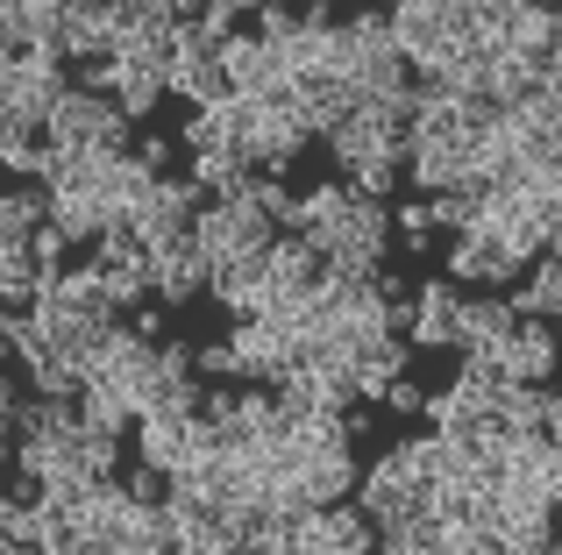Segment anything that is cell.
<instances>
[{"label": "cell", "mask_w": 562, "mask_h": 555, "mask_svg": "<svg viewBox=\"0 0 562 555\" xmlns=\"http://www.w3.org/2000/svg\"><path fill=\"white\" fill-rule=\"evenodd\" d=\"M549 434L562 442V392H555V414H549Z\"/></svg>", "instance_id": "e575fe53"}, {"label": "cell", "mask_w": 562, "mask_h": 555, "mask_svg": "<svg viewBox=\"0 0 562 555\" xmlns=\"http://www.w3.org/2000/svg\"><path fill=\"white\" fill-rule=\"evenodd\" d=\"M136 456L150 463V471L179 477L192 463V420H143V428H136Z\"/></svg>", "instance_id": "7c38bea8"}, {"label": "cell", "mask_w": 562, "mask_h": 555, "mask_svg": "<svg viewBox=\"0 0 562 555\" xmlns=\"http://www.w3.org/2000/svg\"><path fill=\"white\" fill-rule=\"evenodd\" d=\"M206 285H214V264H206V250L192 236L150 250V292H157V306H192Z\"/></svg>", "instance_id": "8992f818"}, {"label": "cell", "mask_w": 562, "mask_h": 555, "mask_svg": "<svg viewBox=\"0 0 562 555\" xmlns=\"http://www.w3.org/2000/svg\"><path fill=\"white\" fill-rule=\"evenodd\" d=\"M192 363H200L206 385H243V356H235V342H192Z\"/></svg>", "instance_id": "4316f807"}, {"label": "cell", "mask_w": 562, "mask_h": 555, "mask_svg": "<svg viewBox=\"0 0 562 555\" xmlns=\"http://www.w3.org/2000/svg\"><path fill=\"white\" fill-rule=\"evenodd\" d=\"M406 165H413V157H378V165L349 171V185H357V200H378V207H392V193H398V179H406Z\"/></svg>", "instance_id": "d4e9b609"}, {"label": "cell", "mask_w": 562, "mask_h": 555, "mask_svg": "<svg viewBox=\"0 0 562 555\" xmlns=\"http://www.w3.org/2000/svg\"><path fill=\"white\" fill-rule=\"evenodd\" d=\"M506 299L520 306V320H555L562 314V257H541V264L527 271Z\"/></svg>", "instance_id": "5bb4252c"}, {"label": "cell", "mask_w": 562, "mask_h": 555, "mask_svg": "<svg viewBox=\"0 0 562 555\" xmlns=\"http://www.w3.org/2000/svg\"><path fill=\"white\" fill-rule=\"evenodd\" d=\"M328 157H335V165H349V171H363V165H378V157H398V150L378 136L371 114H357L349 128H335V136H328Z\"/></svg>", "instance_id": "d6986e66"}, {"label": "cell", "mask_w": 562, "mask_h": 555, "mask_svg": "<svg viewBox=\"0 0 562 555\" xmlns=\"http://www.w3.org/2000/svg\"><path fill=\"white\" fill-rule=\"evenodd\" d=\"M292 548L300 555H371L378 548V528L363 506H321V513L300 520V534H292Z\"/></svg>", "instance_id": "277c9868"}, {"label": "cell", "mask_w": 562, "mask_h": 555, "mask_svg": "<svg viewBox=\"0 0 562 555\" xmlns=\"http://www.w3.org/2000/svg\"><path fill=\"white\" fill-rule=\"evenodd\" d=\"M263 555H300V548H263Z\"/></svg>", "instance_id": "d590c367"}, {"label": "cell", "mask_w": 562, "mask_h": 555, "mask_svg": "<svg viewBox=\"0 0 562 555\" xmlns=\"http://www.w3.org/2000/svg\"><path fill=\"white\" fill-rule=\"evenodd\" d=\"M93 264H100V257H93ZM100 285H108L114 314H143V306L157 299V292H150V271H108V264H100Z\"/></svg>", "instance_id": "484cf974"}, {"label": "cell", "mask_w": 562, "mask_h": 555, "mask_svg": "<svg viewBox=\"0 0 562 555\" xmlns=\"http://www.w3.org/2000/svg\"><path fill=\"white\" fill-rule=\"evenodd\" d=\"M427 222H435L441 236L463 242V236H477V228H484V200L477 193H435V200H427Z\"/></svg>", "instance_id": "44dd1931"}, {"label": "cell", "mask_w": 562, "mask_h": 555, "mask_svg": "<svg viewBox=\"0 0 562 555\" xmlns=\"http://www.w3.org/2000/svg\"><path fill=\"white\" fill-rule=\"evenodd\" d=\"M555 363H562L555 320H520V328H513V342L498 349V371H506V385H549Z\"/></svg>", "instance_id": "ba28073f"}, {"label": "cell", "mask_w": 562, "mask_h": 555, "mask_svg": "<svg viewBox=\"0 0 562 555\" xmlns=\"http://www.w3.org/2000/svg\"><path fill=\"white\" fill-rule=\"evenodd\" d=\"M549 414H555V392H541V385L498 392V420H506V428H549Z\"/></svg>", "instance_id": "603a6c76"}, {"label": "cell", "mask_w": 562, "mask_h": 555, "mask_svg": "<svg viewBox=\"0 0 562 555\" xmlns=\"http://www.w3.org/2000/svg\"><path fill=\"white\" fill-rule=\"evenodd\" d=\"M384 406H392V414H427V385H413V377H398V385L384 392Z\"/></svg>", "instance_id": "4dcf8cb0"}, {"label": "cell", "mask_w": 562, "mask_h": 555, "mask_svg": "<svg viewBox=\"0 0 562 555\" xmlns=\"http://www.w3.org/2000/svg\"><path fill=\"white\" fill-rule=\"evenodd\" d=\"M128 328H136V335H143V342H157V349H165V314H157V299H150V306H143V314H136V320H128Z\"/></svg>", "instance_id": "1f68e13d"}, {"label": "cell", "mask_w": 562, "mask_h": 555, "mask_svg": "<svg viewBox=\"0 0 562 555\" xmlns=\"http://www.w3.org/2000/svg\"><path fill=\"white\" fill-rule=\"evenodd\" d=\"M398 377H406V335H378V342L357 349V385H363V399H384Z\"/></svg>", "instance_id": "4fadbf2b"}, {"label": "cell", "mask_w": 562, "mask_h": 555, "mask_svg": "<svg viewBox=\"0 0 562 555\" xmlns=\"http://www.w3.org/2000/svg\"><path fill=\"white\" fill-rule=\"evenodd\" d=\"M128 513H136V499H128V485L114 477V485H93V491H86L79 528H86V534H122V528H128Z\"/></svg>", "instance_id": "ffe728a7"}, {"label": "cell", "mask_w": 562, "mask_h": 555, "mask_svg": "<svg viewBox=\"0 0 562 555\" xmlns=\"http://www.w3.org/2000/svg\"><path fill=\"white\" fill-rule=\"evenodd\" d=\"M79 420L86 428H100V434H128V428H143V414H136V399H128L122 385H86V399H79Z\"/></svg>", "instance_id": "9a60e30c"}, {"label": "cell", "mask_w": 562, "mask_h": 555, "mask_svg": "<svg viewBox=\"0 0 562 555\" xmlns=\"http://www.w3.org/2000/svg\"><path fill=\"white\" fill-rule=\"evenodd\" d=\"M513 328H520V306L506 299V292H477V299L463 306V349H506ZM456 349V356H463Z\"/></svg>", "instance_id": "30bf717a"}, {"label": "cell", "mask_w": 562, "mask_h": 555, "mask_svg": "<svg viewBox=\"0 0 562 555\" xmlns=\"http://www.w3.org/2000/svg\"><path fill=\"white\" fill-rule=\"evenodd\" d=\"M100 264L108 271H150V242H143V228L128 222H108V236H100Z\"/></svg>", "instance_id": "7402d4cb"}, {"label": "cell", "mask_w": 562, "mask_h": 555, "mask_svg": "<svg viewBox=\"0 0 562 555\" xmlns=\"http://www.w3.org/2000/svg\"><path fill=\"white\" fill-rule=\"evenodd\" d=\"M79 86V71L57 65V57H22V65H0V122L29 128V136H50V114L65 107V93Z\"/></svg>", "instance_id": "7a4b0ae2"}, {"label": "cell", "mask_w": 562, "mask_h": 555, "mask_svg": "<svg viewBox=\"0 0 562 555\" xmlns=\"http://www.w3.org/2000/svg\"><path fill=\"white\" fill-rule=\"evenodd\" d=\"M498 548L506 555H549L555 548V513H513L498 499Z\"/></svg>", "instance_id": "e0dca14e"}, {"label": "cell", "mask_w": 562, "mask_h": 555, "mask_svg": "<svg viewBox=\"0 0 562 555\" xmlns=\"http://www.w3.org/2000/svg\"><path fill=\"white\" fill-rule=\"evenodd\" d=\"M470 36H477L470 0H406V8H392V43L413 57L420 79L449 71V50H456V43H470Z\"/></svg>", "instance_id": "6da1fadb"}, {"label": "cell", "mask_w": 562, "mask_h": 555, "mask_svg": "<svg viewBox=\"0 0 562 555\" xmlns=\"http://www.w3.org/2000/svg\"><path fill=\"white\" fill-rule=\"evenodd\" d=\"M555 328H562V314H555Z\"/></svg>", "instance_id": "8d00e7d4"}, {"label": "cell", "mask_w": 562, "mask_h": 555, "mask_svg": "<svg viewBox=\"0 0 562 555\" xmlns=\"http://www.w3.org/2000/svg\"><path fill=\"white\" fill-rule=\"evenodd\" d=\"M171 93V79H150V71H122L114 79V107L128 114V122H143V114H157V100Z\"/></svg>", "instance_id": "cb8c5ba5"}, {"label": "cell", "mask_w": 562, "mask_h": 555, "mask_svg": "<svg viewBox=\"0 0 562 555\" xmlns=\"http://www.w3.org/2000/svg\"><path fill=\"white\" fill-rule=\"evenodd\" d=\"M456 392L484 414H498V392H506V371H498V349H463V371H456Z\"/></svg>", "instance_id": "ac0fdd59"}, {"label": "cell", "mask_w": 562, "mask_h": 555, "mask_svg": "<svg viewBox=\"0 0 562 555\" xmlns=\"http://www.w3.org/2000/svg\"><path fill=\"white\" fill-rule=\"evenodd\" d=\"M463 292H456V278H427L420 285V320H413L406 342L420 349H463Z\"/></svg>", "instance_id": "9c48e42d"}, {"label": "cell", "mask_w": 562, "mask_h": 555, "mask_svg": "<svg viewBox=\"0 0 562 555\" xmlns=\"http://www.w3.org/2000/svg\"><path fill=\"white\" fill-rule=\"evenodd\" d=\"M186 150H192V157L228 150V122H221V107H206V114H192V122H186Z\"/></svg>", "instance_id": "f1b7e54d"}, {"label": "cell", "mask_w": 562, "mask_h": 555, "mask_svg": "<svg viewBox=\"0 0 562 555\" xmlns=\"http://www.w3.org/2000/svg\"><path fill=\"white\" fill-rule=\"evenodd\" d=\"M65 314H79V320H122L114 314V299H108V285H100V264H86V271H65L57 278V292H50Z\"/></svg>", "instance_id": "2e32d148"}, {"label": "cell", "mask_w": 562, "mask_h": 555, "mask_svg": "<svg viewBox=\"0 0 562 555\" xmlns=\"http://www.w3.org/2000/svg\"><path fill=\"white\" fill-rule=\"evenodd\" d=\"M357 506L371 513V528H378V534H398V528H413L420 513H435V506H427L420 491H413V485H406V477H398L384 456L371 463V471H363V485H357Z\"/></svg>", "instance_id": "5b68a950"}, {"label": "cell", "mask_w": 562, "mask_h": 555, "mask_svg": "<svg viewBox=\"0 0 562 555\" xmlns=\"http://www.w3.org/2000/svg\"><path fill=\"white\" fill-rule=\"evenodd\" d=\"M527 271H535V264H520V257H513L498 236H484V228H477V236H463V242L449 250V271H441V278H456V285H492V292H513Z\"/></svg>", "instance_id": "52a82bcc"}, {"label": "cell", "mask_w": 562, "mask_h": 555, "mask_svg": "<svg viewBox=\"0 0 562 555\" xmlns=\"http://www.w3.org/2000/svg\"><path fill=\"white\" fill-rule=\"evenodd\" d=\"M122 485H128V499H136V506H171V477H165V471H150V463H136Z\"/></svg>", "instance_id": "f546056e"}, {"label": "cell", "mask_w": 562, "mask_h": 555, "mask_svg": "<svg viewBox=\"0 0 562 555\" xmlns=\"http://www.w3.org/2000/svg\"><path fill=\"white\" fill-rule=\"evenodd\" d=\"M549 555H562V548H549Z\"/></svg>", "instance_id": "74e56055"}, {"label": "cell", "mask_w": 562, "mask_h": 555, "mask_svg": "<svg viewBox=\"0 0 562 555\" xmlns=\"http://www.w3.org/2000/svg\"><path fill=\"white\" fill-rule=\"evenodd\" d=\"M392 222H398V242H406L413 257L435 250V222H427V200H413V207H392Z\"/></svg>", "instance_id": "83f0119b"}, {"label": "cell", "mask_w": 562, "mask_h": 555, "mask_svg": "<svg viewBox=\"0 0 562 555\" xmlns=\"http://www.w3.org/2000/svg\"><path fill=\"white\" fill-rule=\"evenodd\" d=\"M0 555H50V548H43V542H8Z\"/></svg>", "instance_id": "836d02e7"}, {"label": "cell", "mask_w": 562, "mask_h": 555, "mask_svg": "<svg viewBox=\"0 0 562 555\" xmlns=\"http://www.w3.org/2000/svg\"><path fill=\"white\" fill-rule=\"evenodd\" d=\"M50 214H57L50 185H22V193H8V207H0V242H8V250H36V236L50 228Z\"/></svg>", "instance_id": "8fae6325"}, {"label": "cell", "mask_w": 562, "mask_h": 555, "mask_svg": "<svg viewBox=\"0 0 562 555\" xmlns=\"http://www.w3.org/2000/svg\"><path fill=\"white\" fill-rule=\"evenodd\" d=\"M136 122H128L122 107H114V93H86V86H71L65 107L50 114V143H65V150H136Z\"/></svg>", "instance_id": "3957f363"}, {"label": "cell", "mask_w": 562, "mask_h": 555, "mask_svg": "<svg viewBox=\"0 0 562 555\" xmlns=\"http://www.w3.org/2000/svg\"><path fill=\"white\" fill-rule=\"evenodd\" d=\"M136 157H143L150 171H165V165H171V136H143V143H136Z\"/></svg>", "instance_id": "d6a6232c"}]
</instances>
